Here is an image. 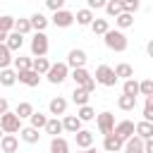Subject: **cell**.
Listing matches in <instances>:
<instances>
[{
    "mask_svg": "<svg viewBox=\"0 0 153 153\" xmlns=\"http://www.w3.org/2000/svg\"><path fill=\"white\" fill-rule=\"evenodd\" d=\"M103 41H105V45H108L110 50H115V53H124L127 45H129V41H127V36L122 33V29H108V31L103 33Z\"/></svg>",
    "mask_w": 153,
    "mask_h": 153,
    "instance_id": "cell-1",
    "label": "cell"
},
{
    "mask_svg": "<svg viewBox=\"0 0 153 153\" xmlns=\"http://www.w3.org/2000/svg\"><path fill=\"white\" fill-rule=\"evenodd\" d=\"M69 76V67H67V62H57V65H50L48 67V72H45V79L50 81V84H62L65 79Z\"/></svg>",
    "mask_w": 153,
    "mask_h": 153,
    "instance_id": "cell-2",
    "label": "cell"
},
{
    "mask_svg": "<svg viewBox=\"0 0 153 153\" xmlns=\"http://www.w3.org/2000/svg\"><path fill=\"white\" fill-rule=\"evenodd\" d=\"M48 48H50V43H48L45 31H36L33 38H31V53H33V57H43V55H48Z\"/></svg>",
    "mask_w": 153,
    "mask_h": 153,
    "instance_id": "cell-3",
    "label": "cell"
},
{
    "mask_svg": "<svg viewBox=\"0 0 153 153\" xmlns=\"http://www.w3.org/2000/svg\"><path fill=\"white\" fill-rule=\"evenodd\" d=\"M0 129L5 131V134H17L19 129H22V120L14 115V112H2L0 115Z\"/></svg>",
    "mask_w": 153,
    "mask_h": 153,
    "instance_id": "cell-4",
    "label": "cell"
},
{
    "mask_svg": "<svg viewBox=\"0 0 153 153\" xmlns=\"http://www.w3.org/2000/svg\"><path fill=\"white\" fill-rule=\"evenodd\" d=\"M93 79H96V84H100V86H115V84H117V76H115L112 67H108V65H98Z\"/></svg>",
    "mask_w": 153,
    "mask_h": 153,
    "instance_id": "cell-5",
    "label": "cell"
},
{
    "mask_svg": "<svg viewBox=\"0 0 153 153\" xmlns=\"http://www.w3.org/2000/svg\"><path fill=\"white\" fill-rule=\"evenodd\" d=\"M57 29H67V26H72L74 24V12H69V10H55V14H53V19H50Z\"/></svg>",
    "mask_w": 153,
    "mask_h": 153,
    "instance_id": "cell-6",
    "label": "cell"
},
{
    "mask_svg": "<svg viewBox=\"0 0 153 153\" xmlns=\"http://www.w3.org/2000/svg\"><path fill=\"white\" fill-rule=\"evenodd\" d=\"M96 124H98V131H100V134H112V127H115V115L105 110V112L96 115Z\"/></svg>",
    "mask_w": 153,
    "mask_h": 153,
    "instance_id": "cell-7",
    "label": "cell"
},
{
    "mask_svg": "<svg viewBox=\"0 0 153 153\" xmlns=\"http://www.w3.org/2000/svg\"><path fill=\"white\" fill-rule=\"evenodd\" d=\"M112 134H115V136H120L122 141H127V139L134 134V122H131V120L115 122V127H112Z\"/></svg>",
    "mask_w": 153,
    "mask_h": 153,
    "instance_id": "cell-8",
    "label": "cell"
},
{
    "mask_svg": "<svg viewBox=\"0 0 153 153\" xmlns=\"http://www.w3.org/2000/svg\"><path fill=\"white\" fill-rule=\"evenodd\" d=\"M17 81H22L24 86H38V81H41V74H38V72H33V69L29 67V69H22V72H17Z\"/></svg>",
    "mask_w": 153,
    "mask_h": 153,
    "instance_id": "cell-9",
    "label": "cell"
},
{
    "mask_svg": "<svg viewBox=\"0 0 153 153\" xmlns=\"http://www.w3.org/2000/svg\"><path fill=\"white\" fill-rule=\"evenodd\" d=\"M84 65H86V53H84L81 48L69 50V55H67V67L74 69V67H84Z\"/></svg>",
    "mask_w": 153,
    "mask_h": 153,
    "instance_id": "cell-10",
    "label": "cell"
},
{
    "mask_svg": "<svg viewBox=\"0 0 153 153\" xmlns=\"http://www.w3.org/2000/svg\"><path fill=\"white\" fill-rule=\"evenodd\" d=\"M122 146H124V141H122L120 136H115V134H105V141H103L105 153H120Z\"/></svg>",
    "mask_w": 153,
    "mask_h": 153,
    "instance_id": "cell-11",
    "label": "cell"
},
{
    "mask_svg": "<svg viewBox=\"0 0 153 153\" xmlns=\"http://www.w3.org/2000/svg\"><path fill=\"white\" fill-rule=\"evenodd\" d=\"M0 148H2V153H17V148H19V139H17L14 134H2V139H0Z\"/></svg>",
    "mask_w": 153,
    "mask_h": 153,
    "instance_id": "cell-12",
    "label": "cell"
},
{
    "mask_svg": "<svg viewBox=\"0 0 153 153\" xmlns=\"http://www.w3.org/2000/svg\"><path fill=\"white\" fill-rule=\"evenodd\" d=\"M124 153H143V139H139L136 134H131L127 141H124Z\"/></svg>",
    "mask_w": 153,
    "mask_h": 153,
    "instance_id": "cell-13",
    "label": "cell"
},
{
    "mask_svg": "<svg viewBox=\"0 0 153 153\" xmlns=\"http://www.w3.org/2000/svg\"><path fill=\"white\" fill-rule=\"evenodd\" d=\"M5 45H7L12 53H17V50H22V45H24V36L17 33V31H10L7 38H5Z\"/></svg>",
    "mask_w": 153,
    "mask_h": 153,
    "instance_id": "cell-14",
    "label": "cell"
},
{
    "mask_svg": "<svg viewBox=\"0 0 153 153\" xmlns=\"http://www.w3.org/2000/svg\"><path fill=\"white\" fill-rule=\"evenodd\" d=\"M48 110H50V115H65L67 112V98H62V96H57V98H53L50 103H48Z\"/></svg>",
    "mask_w": 153,
    "mask_h": 153,
    "instance_id": "cell-15",
    "label": "cell"
},
{
    "mask_svg": "<svg viewBox=\"0 0 153 153\" xmlns=\"http://www.w3.org/2000/svg\"><path fill=\"white\" fill-rule=\"evenodd\" d=\"M62 129L69 131V134H76V131L81 129V120H79L76 115H65V117H62Z\"/></svg>",
    "mask_w": 153,
    "mask_h": 153,
    "instance_id": "cell-16",
    "label": "cell"
},
{
    "mask_svg": "<svg viewBox=\"0 0 153 153\" xmlns=\"http://www.w3.org/2000/svg\"><path fill=\"white\" fill-rule=\"evenodd\" d=\"M134 134H136L139 139H151V136H153V122L141 120L139 124H134Z\"/></svg>",
    "mask_w": 153,
    "mask_h": 153,
    "instance_id": "cell-17",
    "label": "cell"
},
{
    "mask_svg": "<svg viewBox=\"0 0 153 153\" xmlns=\"http://www.w3.org/2000/svg\"><path fill=\"white\" fill-rule=\"evenodd\" d=\"M41 129H33V127H22L19 129V139L22 141H26V143H38V139H41V134H38Z\"/></svg>",
    "mask_w": 153,
    "mask_h": 153,
    "instance_id": "cell-18",
    "label": "cell"
},
{
    "mask_svg": "<svg viewBox=\"0 0 153 153\" xmlns=\"http://www.w3.org/2000/svg\"><path fill=\"white\" fill-rule=\"evenodd\" d=\"M74 139H76V146H79V148L93 146V131H88V129H79V131L74 134Z\"/></svg>",
    "mask_w": 153,
    "mask_h": 153,
    "instance_id": "cell-19",
    "label": "cell"
},
{
    "mask_svg": "<svg viewBox=\"0 0 153 153\" xmlns=\"http://www.w3.org/2000/svg\"><path fill=\"white\" fill-rule=\"evenodd\" d=\"M48 17L45 14H41V12H36V14H31L29 17V24H31V29L33 31H45V26H48Z\"/></svg>",
    "mask_w": 153,
    "mask_h": 153,
    "instance_id": "cell-20",
    "label": "cell"
},
{
    "mask_svg": "<svg viewBox=\"0 0 153 153\" xmlns=\"http://www.w3.org/2000/svg\"><path fill=\"white\" fill-rule=\"evenodd\" d=\"M93 19H96V17H93V10H88V7H84V10H79V12L74 14V22H76L79 26H88Z\"/></svg>",
    "mask_w": 153,
    "mask_h": 153,
    "instance_id": "cell-21",
    "label": "cell"
},
{
    "mask_svg": "<svg viewBox=\"0 0 153 153\" xmlns=\"http://www.w3.org/2000/svg\"><path fill=\"white\" fill-rule=\"evenodd\" d=\"M115 24H117V29H129V26H134V14L122 10V12L115 17Z\"/></svg>",
    "mask_w": 153,
    "mask_h": 153,
    "instance_id": "cell-22",
    "label": "cell"
},
{
    "mask_svg": "<svg viewBox=\"0 0 153 153\" xmlns=\"http://www.w3.org/2000/svg\"><path fill=\"white\" fill-rule=\"evenodd\" d=\"M69 76L74 79V84H76V86H84V84H86V81L91 79V74L86 72V67H74Z\"/></svg>",
    "mask_w": 153,
    "mask_h": 153,
    "instance_id": "cell-23",
    "label": "cell"
},
{
    "mask_svg": "<svg viewBox=\"0 0 153 153\" xmlns=\"http://www.w3.org/2000/svg\"><path fill=\"white\" fill-rule=\"evenodd\" d=\"M117 108L124 110V112L134 110V108H136V96H127V93H122V96L117 98Z\"/></svg>",
    "mask_w": 153,
    "mask_h": 153,
    "instance_id": "cell-24",
    "label": "cell"
},
{
    "mask_svg": "<svg viewBox=\"0 0 153 153\" xmlns=\"http://www.w3.org/2000/svg\"><path fill=\"white\" fill-rule=\"evenodd\" d=\"M50 153H69V143L62 136H53L50 139Z\"/></svg>",
    "mask_w": 153,
    "mask_h": 153,
    "instance_id": "cell-25",
    "label": "cell"
},
{
    "mask_svg": "<svg viewBox=\"0 0 153 153\" xmlns=\"http://www.w3.org/2000/svg\"><path fill=\"white\" fill-rule=\"evenodd\" d=\"M115 76L117 79H131L134 76V69H131V65H127V62H120V65H115Z\"/></svg>",
    "mask_w": 153,
    "mask_h": 153,
    "instance_id": "cell-26",
    "label": "cell"
},
{
    "mask_svg": "<svg viewBox=\"0 0 153 153\" xmlns=\"http://www.w3.org/2000/svg\"><path fill=\"white\" fill-rule=\"evenodd\" d=\"M14 81H17V72L10 69V67H2L0 69V84L2 86H14Z\"/></svg>",
    "mask_w": 153,
    "mask_h": 153,
    "instance_id": "cell-27",
    "label": "cell"
},
{
    "mask_svg": "<svg viewBox=\"0 0 153 153\" xmlns=\"http://www.w3.org/2000/svg\"><path fill=\"white\" fill-rule=\"evenodd\" d=\"M43 129H45V134H50V136H57V134H62V131H65V129H62V120H57V117L48 120Z\"/></svg>",
    "mask_w": 153,
    "mask_h": 153,
    "instance_id": "cell-28",
    "label": "cell"
},
{
    "mask_svg": "<svg viewBox=\"0 0 153 153\" xmlns=\"http://www.w3.org/2000/svg\"><path fill=\"white\" fill-rule=\"evenodd\" d=\"M88 98H91V93H88V91H84L81 86H74V91H72V100H74L76 105H86V103H88Z\"/></svg>",
    "mask_w": 153,
    "mask_h": 153,
    "instance_id": "cell-29",
    "label": "cell"
},
{
    "mask_svg": "<svg viewBox=\"0 0 153 153\" xmlns=\"http://www.w3.org/2000/svg\"><path fill=\"white\" fill-rule=\"evenodd\" d=\"M48 67H50V62H48V57L43 55V57H33L31 60V69L33 72H38V74H45L48 72Z\"/></svg>",
    "mask_w": 153,
    "mask_h": 153,
    "instance_id": "cell-30",
    "label": "cell"
},
{
    "mask_svg": "<svg viewBox=\"0 0 153 153\" xmlns=\"http://www.w3.org/2000/svg\"><path fill=\"white\" fill-rule=\"evenodd\" d=\"M76 117L81 120V122H91L93 117H96V110L86 103V105H79V110H76Z\"/></svg>",
    "mask_w": 153,
    "mask_h": 153,
    "instance_id": "cell-31",
    "label": "cell"
},
{
    "mask_svg": "<svg viewBox=\"0 0 153 153\" xmlns=\"http://www.w3.org/2000/svg\"><path fill=\"white\" fill-rule=\"evenodd\" d=\"M88 26H91V31H93L96 36H103V33H105V31L110 29V24H108V19H93V22H91Z\"/></svg>",
    "mask_w": 153,
    "mask_h": 153,
    "instance_id": "cell-32",
    "label": "cell"
},
{
    "mask_svg": "<svg viewBox=\"0 0 153 153\" xmlns=\"http://www.w3.org/2000/svg\"><path fill=\"white\" fill-rule=\"evenodd\" d=\"M122 93H127V96H139V81H136L134 76H131V79H124Z\"/></svg>",
    "mask_w": 153,
    "mask_h": 153,
    "instance_id": "cell-33",
    "label": "cell"
},
{
    "mask_svg": "<svg viewBox=\"0 0 153 153\" xmlns=\"http://www.w3.org/2000/svg\"><path fill=\"white\" fill-rule=\"evenodd\" d=\"M105 12H108V17H117L120 12H122V0H105Z\"/></svg>",
    "mask_w": 153,
    "mask_h": 153,
    "instance_id": "cell-34",
    "label": "cell"
},
{
    "mask_svg": "<svg viewBox=\"0 0 153 153\" xmlns=\"http://www.w3.org/2000/svg\"><path fill=\"white\" fill-rule=\"evenodd\" d=\"M29 120H31V127H33V129H43L45 122H48V117H45L43 112H36V110L29 115Z\"/></svg>",
    "mask_w": 153,
    "mask_h": 153,
    "instance_id": "cell-35",
    "label": "cell"
},
{
    "mask_svg": "<svg viewBox=\"0 0 153 153\" xmlns=\"http://www.w3.org/2000/svg\"><path fill=\"white\" fill-rule=\"evenodd\" d=\"M31 112H33V105H31V103H26V100H24V103H19V105H17V110H14V115H17L19 120H26Z\"/></svg>",
    "mask_w": 153,
    "mask_h": 153,
    "instance_id": "cell-36",
    "label": "cell"
},
{
    "mask_svg": "<svg viewBox=\"0 0 153 153\" xmlns=\"http://www.w3.org/2000/svg\"><path fill=\"white\" fill-rule=\"evenodd\" d=\"M10 62H12V50L5 43H0V69L2 67H10Z\"/></svg>",
    "mask_w": 153,
    "mask_h": 153,
    "instance_id": "cell-37",
    "label": "cell"
},
{
    "mask_svg": "<svg viewBox=\"0 0 153 153\" xmlns=\"http://www.w3.org/2000/svg\"><path fill=\"white\" fill-rule=\"evenodd\" d=\"M12 31H17V33L26 36V33L31 31V24H29V19H14V29H12Z\"/></svg>",
    "mask_w": 153,
    "mask_h": 153,
    "instance_id": "cell-38",
    "label": "cell"
},
{
    "mask_svg": "<svg viewBox=\"0 0 153 153\" xmlns=\"http://www.w3.org/2000/svg\"><path fill=\"white\" fill-rule=\"evenodd\" d=\"M12 62H14V72H22V69H29L31 67V57H12Z\"/></svg>",
    "mask_w": 153,
    "mask_h": 153,
    "instance_id": "cell-39",
    "label": "cell"
},
{
    "mask_svg": "<svg viewBox=\"0 0 153 153\" xmlns=\"http://www.w3.org/2000/svg\"><path fill=\"white\" fill-rule=\"evenodd\" d=\"M139 93H141V96H153V79L139 81Z\"/></svg>",
    "mask_w": 153,
    "mask_h": 153,
    "instance_id": "cell-40",
    "label": "cell"
},
{
    "mask_svg": "<svg viewBox=\"0 0 153 153\" xmlns=\"http://www.w3.org/2000/svg\"><path fill=\"white\" fill-rule=\"evenodd\" d=\"M143 120L153 122V96H146V105H143Z\"/></svg>",
    "mask_w": 153,
    "mask_h": 153,
    "instance_id": "cell-41",
    "label": "cell"
},
{
    "mask_svg": "<svg viewBox=\"0 0 153 153\" xmlns=\"http://www.w3.org/2000/svg\"><path fill=\"white\" fill-rule=\"evenodd\" d=\"M14 29V17H10V14H2L0 17V31H12Z\"/></svg>",
    "mask_w": 153,
    "mask_h": 153,
    "instance_id": "cell-42",
    "label": "cell"
},
{
    "mask_svg": "<svg viewBox=\"0 0 153 153\" xmlns=\"http://www.w3.org/2000/svg\"><path fill=\"white\" fill-rule=\"evenodd\" d=\"M139 5H141L139 0H122V10H124V12H131V14L139 10Z\"/></svg>",
    "mask_w": 153,
    "mask_h": 153,
    "instance_id": "cell-43",
    "label": "cell"
},
{
    "mask_svg": "<svg viewBox=\"0 0 153 153\" xmlns=\"http://www.w3.org/2000/svg\"><path fill=\"white\" fill-rule=\"evenodd\" d=\"M45 5H48V10H62L65 7V0H45Z\"/></svg>",
    "mask_w": 153,
    "mask_h": 153,
    "instance_id": "cell-44",
    "label": "cell"
},
{
    "mask_svg": "<svg viewBox=\"0 0 153 153\" xmlns=\"http://www.w3.org/2000/svg\"><path fill=\"white\" fill-rule=\"evenodd\" d=\"M81 88H84V91H88V93H93V91H96V79L91 76V79H88V81H86Z\"/></svg>",
    "mask_w": 153,
    "mask_h": 153,
    "instance_id": "cell-45",
    "label": "cell"
},
{
    "mask_svg": "<svg viewBox=\"0 0 153 153\" xmlns=\"http://www.w3.org/2000/svg\"><path fill=\"white\" fill-rule=\"evenodd\" d=\"M88 2V10H100L105 5V0H86Z\"/></svg>",
    "mask_w": 153,
    "mask_h": 153,
    "instance_id": "cell-46",
    "label": "cell"
},
{
    "mask_svg": "<svg viewBox=\"0 0 153 153\" xmlns=\"http://www.w3.org/2000/svg\"><path fill=\"white\" fill-rule=\"evenodd\" d=\"M143 153H153V136L143 139Z\"/></svg>",
    "mask_w": 153,
    "mask_h": 153,
    "instance_id": "cell-47",
    "label": "cell"
},
{
    "mask_svg": "<svg viewBox=\"0 0 153 153\" xmlns=\"http://www.w3.org/2000/svg\"><path fill=\"white\" fill-rule=\"evenodd\" d=\"M7 110H10V103H7L5 98H0V115H2V112H7Z\"/></svg>",
    "mask_w": 153,
    "mask_h": 153,
    "instance_id": "cell-48",
    "label": "cell"
},
{
    "mask_svg": "<svg viewBox=\"0 0 153 153\" xmlns=\"http://www.w3.org/2000/svg\"><path fill=\"white\" fill-rule=\"evenodd\" d=\"M146 53H148V55H151V57H153V41H151V43H148V45H146Z\"/></svg>",
    "mask_w": 153,
    "mask_h": 153,
    "instance_id": "cell-49",
    "label": "cell"
},
{
    "mask_svg": "<svg viewBox=\"0 0 153 153\" xmlns=\"http://www.w3.org/2000/svg\"><path fill=\"white\" fill-rule=\"evenodd\" d=\"M79 153H96V148H93V146H88V148H81Z\"/></svg>",
    "mask_w": 153,
    "mask_h": 153,
    "instance_id": "cell-50",
    "label": "cell"
},
{
    "mask_svg": "<svg viewBox=\"0 0 153 153\" xmlns=\"http://www.w3.org/2000/svg\"><path fill=\"white\" fill-rule=\"evenodd\" d=\"M5 38H7V31H0V43H5Z\"/></svg>",
    "mask_w": 153,
    "mask_h": 153,
    "instance_id": "cell-51",
    "label": "cell"
},
{
    "mask_svg": "<svg viewBox=\"0 0 153 153\" xmlns=\"http://www.w3.org/2000/svg\"><path fill=\"white\" fill-rule=\"evenodd\" d=\"M2 134H5V131H2V129H0V139H2Z\"/></svg>",
    "mask_w": 153,
    "mask_h": 153,
    "instance_id": "cell-52",
    "label": "cell"
}]
</instances>
